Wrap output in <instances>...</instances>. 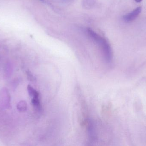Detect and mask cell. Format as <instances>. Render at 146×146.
<instances>
[{
  "label": "cell",
  "instance_id": "obj_2",
  "mask_svg": "<svg viewBox=\"0 0 146 146\" xmlns=\"http://www.w3.org/2000/svg\"><path fill=\"white\" fill-rule=\"evenodd\" d=\"M141 11V7H139L133 11H132L131 13L124 15L123 17V20L126 22H130L133 21L138 17Z\"/></svg>",
  "mask_w": 146,
  "mask_h": 146
},
{
  "label": "cell",
  "instance_id": "obj_6",
  "mask_svg": "<svg viewBox=\"0 0 146 146\" xmlns=\"http://www.w3.org/2000/svg\"><path fill=\"white\" fill-rule=\"evenodd\" d=\"M41 1H43V0H41Z\"/></svg>",
  "mask_w": 146,
  "mask_h": 146
},
{
  "label": "cell",
  "instance_id": "obj_3",
  "mask_svg": "<svg viewBox=\"0 0 146 146\" xmlns=\"http://www.w3.org/2000/svg\"><path fill=\"white\" fill-rule=\"evenodd\" d=\"M39 95L33 97L32 99L31 102L37 111H41L42 110V106L39 100Z\"/></svg>",
  "mask_w": 146,
  "mask_h": 146
},
{
  "label": "cell",
  "instance_id": "obj_4",
  "mask_svg": "<svg viewBox=\"0 0 146 146\" xmlns=\"http://www.w3.org/2000/svg\"><path fill=\"white\" fill-rule=\"evenodd\" d=\"M17 108L19 111H21V112H23L27 109V104L25 101H20L17 104Z\"/></svg>",
  "mask_w": 146,
  "mask_h": 146
},
{
  "label": "cell",
  "instance_id": "obj_5",
  "mask_svg": "<svg viewBox=\"0 0 146 146\" xmlns=\"http://www.w3.org/2000/svg\"><path fill=\"white\" fill-rule=\"evenodd\" d=\"M136 2H139L141 1L142 0H135Z\"/></svg>",
  "mask_w": 146,
  "mask_h": 146
},
{
  "label": "cell",
  "instance_id": "obj_1",
  "mask_svg": "<svg viewBox=\"0 0 146 146\" xmlns=\"http://www.w3.org/2000/svg\"><path fill=\"white\" fill-rule=\"evenodd\" d=\"M87 33L91 39L101 47L106 60L108 62H110L112 60V52L111 47L108 41L92 29H88Z\"/></svg>",
  "mask_w": 146,
  "mask_h": 146
}]
</instances>
